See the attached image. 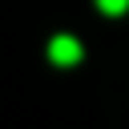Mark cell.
<instances>
[{
  "label": "cell",
  "mask_w": 129,
  "mask_h": 129,
  "mask_svg": "<svg viewBox=\"0 0 129 129\" xmlns=\"http://www.w3.org/2000/svg\"><path fill=\"white\" fill-rule=\"evenodd\" d=\"M48 56H52V64H77L85 52H81L77 36H52L48 40Z\"/></svg>",
  "instance_id": "obj_1"
},
{
  "label": "cell",
  "mask_w": 129,
  "mask_h": 129,
  "mask_svg": "<svg viewBox=\"0 0 129 129\" xmlns=\"http://www.w3.org/2000/svg\"><path fill=\"white\" fill-rule=\"evenodd\" d=\"M97 8L105 16H121V12H129V0H97Z\"/></svg>",
  "instance_id": "obj_2"
}]
</instances>
